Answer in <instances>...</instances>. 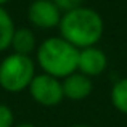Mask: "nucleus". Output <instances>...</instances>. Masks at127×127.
Returning <instances> with one entry per match:
<instances>
[{
    "label": "nucleus",
    "mask_w": 127,
    "mask_h": 127,
    "mask_svg": "<svg viewBox=\"0 0 127 127\" xmlns=\"http://www.w3.org/2000/svg\"><path fill=\"white\" fill-rule=\"evenodd\" d=\"M77 55L79 48L61 37L45 39L35 50V58L40 69L60 81L77 71Z\"/></svg>",
    "instance_id": "f03ea898"
},
{
    "label": "nucleus",
    "mask_w": 127,
    "mask_h": 127,
    "mask_svg": "<svg viewBox=\"0 0 127 127\" xmlns=\"http://www.w3.org/2000/svg\"><path fill=\"white\" fill-rule=\"evenodd\" d=\"M63 13L71 11V10L77 8V6H82V0H52Z\"/></svg>",
    "instance_id": "f8f14e48"
},
{
    "label": "nucleus",
    "mask_w": 127,
    "mask_h": 127,
    "mask_svg": "<svg viewBox=\"0 0 127 127\" xmlns=\"http://www.w3.org/2000/svg\"><path fill=\"white\" fill-rule=\"evenodd\" d=\"M108 66V58H106L105 52L98 48L96 45L81 48L77 55V71L87 77H93V76L101 74Z\"/></svg>",
    "instance_id": "423d86ee"
},
{
    "label": "nucleus",
    "mask_w": 127,
    "mask_h": 127,
    "mask_svg": "<svg viewBox=\"0 0 127 127\" xmlns=\"http://www.w3.org/2000/svg\"><path fill=\"white\" fill-rule=\"evenodd\" d=\"M13 121H15L13 111L6 105L0 103V127H13Z\"/></svg>",
    "instance_id": "9b49d317"
},
{
    "label": "nucleus",
    "mask_w": 127,
    "mask_h": 127,
    "mask_svg": "<svg viewBox=\"0 0 127 127\" xmlns=\"http://www.w3.org/2000/svg\"><path fill=\"white\" fill-rule=\"evenodd\" d=\"M34 76L35 68L31 56L11 53L0 63V87L10 93H18L28 89Z\"/></svg>",
    "instance_id": "7ed1b4c3"
},
{
    "label": "nucleus",
    "mask_w": 127,
    "mask_h": 127,
    "mask_svg": "<svg viewBox=\"0 0 127 127\" xmlns=\"http://www.w3.org/2000/svg\"><path fill=\"white\" fill-rule=\"evenodd\" d=\"M71 127H92V126H87V124H76V126H71Z\"/></svg>",
    "instance_id": "4468645a"
},
{
    "label": "nucleus",
    "mask_w": 127,
    "mask_h": 127,
    "mask_svg": "<svg viewBox=\"0 0 127 127\" xmlns=\"http://www.w3.org/2000/svg\"><path fill=\"white\" fill-rule=\"evenodd\" d=\"M16 127H35L34 124H29V122H24V124H19V126H16Z\"/></svg>",
    "instance_id": "ddd939ff"
},
{
    "label": "nucleus",
    "mask_w": 127,
    "mask_h": 127,
    "mask_svg": "<svg viewBox=\"0 0 127 127\" xmlns=\"http://www.w3.org/2000/svg\"><path fill=\"white\" fill-rule=\"evenodd\" d=\"M63 11L52 0H34L28 8V19L39 29L58 28Z\"/></svg>",
    "instance_id": "39448f33"
},
{
    "label": "nucleus",
    "mask_w": 127,
    "mask_h": 127,
    "mask_svg": "<svg viewBox=\"0 0 127 127\" xmlns=\"http://www.w3.org/2000/svg\"><path fill=\"white\" fill-rule=\"evenodd\" d=\"M29 95L42 106H56L64 98L61 81L45 72L35 74L29 84Z\"/></svg>",
    "instance_id": "20e7f679"
},
{
    "label": "nucleus",
    "mask_w": 127,
    "mask_h": 127,
    "mask_svg": "<svg viewBox=\"0 0 127 127\" xmlns=\"http://www.w3.org/2000/svg\"><path fill=\"white\" fill-rule=\"evenodd\" d=\"M111 103L119 113L127 114V77L114 82L111 89Z\"/></svg>",
    "instance_id": "9d476101"
},
{
    "label": "nucleus",
    "mask_w": 127,
    "mask_h": 127,
    "mask_svg": "<svg viewBox=\"0 0 127 127\" xmlns=\"http://www.w3.org/2000/svg\"><path fill=\"white\" fill-rule=\"evenodd\" d=\"M60 37L74 45L76 48H87L100 42L105 31V23L98 11L89 6H77L63 13L58 24Z\"/></svg>",
    "instance_id": "f257e3e1"
},
{
    "label": "nucleus",
    "mask_w": 127,
    "mask_h": 127,
    "mask_svg": "<svg viewBox=\"0 0 127 127\" xmlns=\"http://www.w3.org/2000/svg\"><path fill=\"white\" fill-rule=\"evenodd\" d=\"M10 47L13 48V53L24 55V56H31V53H34L35 50H37L35 34L29 28L15 29V32H13V39H11V45H10Z\"/></svg>",
    "instance_id": "6e6552de"
},
{
    "label": "nucleus",
    "mask_w": 127,
    "mask_h": 127,
    "mask_svg": "<svg viewBox=\"0 0 127 127\" xmlns=\"http://www.w3.org/2000/svg\"><path fill=\"white\" fill-rule=\"evenodd\" d=\"M15 29L16 28L11 16L3 6H0V52H5L6 48H10Z\"/></svg>",
    "instance_id": "1a4fd4ad"
},
{
    "label": "nucleus",
    "mask_w": 127,
    "mask_h": 127,
    "mask_svg": "<svg viewBox=\"0 0 127 127\" xmlns=\"http://www.w3.org/2000/svg\"><path fill=\"white\" fill-rule=\"evenodd\" d=\"M8 2H10V0H0V6H3L5 3H8Z\"/></svg>",
    "instance_id": "2eb2a0df"
},
{
    "label": "nucleus",
    "mask_w": 127,
    "mask_h": 127,
    "mask_svg": "<svg viewBox=\"0 0 127 127\" xmlns=\"http://www.w3.org/2000/svg\"><path fill=\"white\" fill-rule=\"evenodd\" d=\"M61 87H63V95L68 100H74V101H81L87 98L93 90V82L90 77L81 74L79 71L72 72V74L66 76L61 79Z\"/></svg>",
    "instance_id": "0eeeda50"
}]
</instances>
